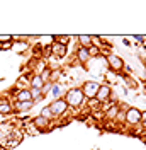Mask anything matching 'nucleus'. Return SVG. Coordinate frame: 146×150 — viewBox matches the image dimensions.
Here are the masks:
<instances>
[{"label":"nucleus","mask_w":146,"mask_h":150,"mask_svg":"<svg viewBox=\"0 0 146 150\" xmlns=\"http://www.w3.org/2000/svg\"><path fill=\"white\" fill-rule=\"evenodd\" d=\"M48 108H49V111H51V114H53V118H61L65 112L68 111V104L65 103L63 97H60V99H55V101L49 104Z\"/></svg>","instance_id":"2"},{"label":"nucleus","mask_w":146,"mask_h":150,"mask_svg":"<svg viewBox=\"0 0 146 150\" xmlns=\"http://www.w3.org/2000/svg\"><path fill=\"white\" fill-rule=\"evenodd\" d=\"M143 63H145V67H146V55H143Z\"/></svg>","instance_id":"29"},{"label":"nucleus","mask_w":146,"mask_h":150,"mask_svg":"<svg viewBox=\"0 0 146 150\" xmlns=\"http://www.w3.org/2000/svg\"><path fill=\"white\" fill-rule=\"evenodd\" d=\"M12 45H14V41H7V43H0V50H2V51H9V50H12Z\"/></svg>","instance_id":"23"},{"label":"nucleus","mask_w":146,"mask_h":150,"mask_svg":"<svg viewBox=\"0 0 146 150\" xmlns=\"http://www.w3.org/2000/svg\"><path fill=\"white\" fill-rule=\"evenodd\" d=\"M134 39H136V41H139V43H141V41H145V36H134Z\"/></svg>","instance_id":"26"},{"label":"nucleus","mask_w":146,"mask_h":150,"mask_svg":"<svg viewBox=\"0 0 146 150\" xmlns=\"http://www.w3.org/2000/svg\"><path fill=\"white\" fill-rule=\"evenodd\" d=\"M43 85H44V82H43V79L39 77V75H32V79L29 80V89H43Z\"/></svg>","instance_id":"12"},{"label":"nucleus","mask_w":146,"mask_h":150,"mask_svg":"<svg viewBox=\"0 0 146 150\" xmlns=\"http://www.w3.org/2000/svg\"><path fill=\"white\" fill-rule=\"evenodd\" d=\"M143 120H146V111H141V121Z\"/></svg>","instance_id":"28"},{"label":"nucleus","mask_w":146,"mask_h":150,"mask_svg":"<svg viewBox=\"0 0 146 150\" xmlns=\"http://www.w3.org/2000/svg\"><path fill=\"white\" fill-rule=\"evenodd\" d=\"M49 94L55 97V99H60L61 97V89H60V85L53 84V87H51V91H49Z\"/></svg>","instance_id":"19"},{"label":"nucleus","mask_w":146,"mask_h":150,"mask_svg":"<svg viewBox=\"0 0 146 150\" xmlns=\"http://www.w3.org/2000/svg\"><path fill=\"white\" fill-rule=\"evenodd\" d=\"M14 109H19V111H31L34 108V101H27V103H15L12 104Z\"/></svg>","instance_id":"14"},{"label":"nucleus","mask_w":146,"mask_h":150,"mask_svg":"<svg viewBox=\"0 0 146 150\" xmlns=\"http://www.w3.org/2000/svg\"><path fill=\"white\" fill-rule=\"evenodd\" d=\"M7 41H14V36H10V34H0V43H7Z\"/></svg>","instance_id":"25"},{"label":"nucleus","mask_w":146,"mask_h":150,"mask_svg":"<svg viewBox=\"0 0 146 150\" xmlns=\"http://www.w3.org/2000/svg\"><path fill=\"white\" fill-rule=\"evenodd\" d=\"M29 92H31V97H32L34 104H36L37 101H41V99H44V96L41 94V91H39V89H29Z\"/></svg>","instance_id":"18"},{"label":"nucleus","mask_w":146,"mask_h":150,"mask_svg":"<svg viewBox=\"0 0 146 150\" xmlns=\"http://www.w3.org/2000/svg\"><path fill=\"white\" fill-rule=\"evenodd\" d=\"M139 125H141V126H143V130H145V131H146V120H143V121L139 123Z\"/></svg>","instance_id":"27"},{"label":"nucleus","mask_w":146,"mask_h":150,"mask_svg":"<svg viewBox=\"0 0 146 150\" xmlns=\"http://www.w3.org/2000/svg\"><path fill=\"white\" fill-rule=\"evenodd\" d=\"M27 101H32L29 89H19L15 92V103H27Z\"/></svg>","instance_id":"7"},{"label":"nucleus","mask_w":146,"mask_h":150,"mask_svg":"<svg viewBox=\"0 0 146 150\" xmlns=\"http://www.w3.org/2000/svg\"><path fill=\"white\" fill-rule=\"evenodd\" d=\"M107 63H109V68L110 70H114V72H121V70H124V60L121 58V56L114 55V53H109L107 55Z\"/></svg>","instance_id":"5"},{"label":"nucleus","mask_w":146,"mask_h":150,"mask_svg":"<svg viewBox=\"0 0 146 150\" xmlns=\"http://www.w3.org/2000/svg\"><path fill=\"white\" fill-rule=\"evenodd\" d=\"M119 108L121 106H110V108H104V111H105V118L107 120H116V116H117V112H119Z\"/></svg>","instance_id":"13"},{"label":"nucleus","mask_w":146,"mask_h":150,"mask_svg":"<svg viewBox=\"0 0 146 150\" xmlns=\"http://www.w3.org/2000/svg\"><path fill=\"white\" fill-rule=\"evenodd\" d=\"M53 39H55L56 43H60V45L66 46V45L70 43V39H72V38H70V36H53Z\"/></svg>","instance_id":"20"},{"label":"nucleus","mask_w":146,"mask_h":150,"mask_svg":"<svg viewBox=\"0 0 146 150\" xmlns=\"http://www.w3.org/2000/svg\"><path fill=\"white\" fill-rule=\"evenodd\" d=\"M12 48H14L17 53H24V51H26V48H27V43H26V39H14Z\"/></svg>","instance_id":"16"},{"label":"nucleus","mask_w":146,"mask_h":150,"mask_svg":"<svg viewBox=\"0 0 146 150\" xmlns=\"http://www.w3.org/2000/svg\"><path fill=\"white\" fill-rule=\"evenodd\" d=\"M32 125L36 126L37 130H48V125H49V120H46V118H43V116L39 114V116H36V118L32 120Z\"/></svg>","instance_id":"10"},{"label":"nucleus","mask_w":146,"mask_h":150,"mask_svg":"<svg viewBox=\"0 0 146 150\" xmlns=\"http://www.w3.org/2000/svg\"><path fill=\"white\" fill-rule=\"evenodd\" d=\"M49 46H51V55L58 56V58H61V56L66 55V46H63V45H60V43L53 41Z\"/></svg>","instance_id":"8"},{"label":"nucleus","mask_w":146,"mask_h":150,"mask_svg":"<svg viewBox=\"0 0 146 150\" xmlns=\"http://www.w3.org/2000/svg\"><path fill=\"white\" fill-rule=\"evenodd\" d=\"M124 123L128 126H138L141 123V111L138 108H128L126 109V118H124Z\"/></svg>","instance_id":"4"},{"label":"nucleus","mask_w":146,"mask_h":150,"mask_svg":"<svg viewBox=\"0 0 146 150\" xmlns=\"http://www.w3.org/2000/svg\"><path fill=\"white\" fill-rule=\"evenodd\" d=\"M37 75H39V77L43 79V82H53V80H51V75H53V70H51L49 67H46L44 70H43L41 74H37Z\"/></svg>","instance_id":"17"},{"label":"nucleus","mask_w":146,"mask_h":150,"mask_svg":"<svg viewBox=\"0 0 146 150\" xmlns=\"http://www.w3.org/2000/svg\"><path fill=\"white\" fill-rule=\"evenodd\" d=\"M14 112V106L12 103H9L7 99H0V114L7 116V114H12Z\"/></svg>","instance_id":"9"},{"label":"nucleus","mask_w":146,"mask_h":150,"mask_svg":"<svg viewBox=\"0 0 146 150\" xmlns=\"http://www.w3.org/2000/svg\"><path fill=\"white\" fill-rule=\"evenodd\" d=\"M78 43L82 48H90L93 45V36H87V34H82L78 36Z\"/></svg>","instance_id":"15"},{"label":"nucleus","mask_w":146,"mask_h":150,"mask_svg":"<svg viewBox=\"0 0 146 150\" xmlns=\"http://www.w3.org/2000/svg\"><path fill=\"white\" fill-rule=\"evenodd\" d=\"M88 55H90V58H93V56H100V48L95 46V45H92V46L88 48Z\"/></svg>","instance_id":"21"},{"label":"nucleus","mask_w":146,"mask_h":150,"mask_svg":"<svg viewBox=\"0 0 146 150\" xmlns=\"http://www.w3.org/2000/svg\"><path fill=\"white\" fill-rule=\"evenodd\" d=\"M110 96H112V89H110L107 84H100L99 91H97V96H95V99L102 104V103H107V101L110 99Z\"/></svg>","instance_id":"6"},{"label":"nucleus","mask_w":146,"mask_h":150,"mask_svg":"<svg viewBox=\"0 0 146 150\" xmlns=\"http://www.w3.org/2000/svg\"><path fill=\"white\" fill-rule=\"evenodd\" d=\"M51 87H53V82H44V85H43V89H41V94H43V96H48V92H49V91H51Z\"/></svg>","instance_id":"22"},{"label":"nucleus","mask_w":146,"mask_h":150,"mask_svg":"<svg viewBox=\"0 0 146 150\" xmlns=\"http://www.w3.org/2000/svg\"><path fill=\"white\" fill-rule=\"evenodd\" d=\"M41 116H43V118H46V120H51V118H53V114H51V111H49V108H43Z\"/></svg>","instance_id":"24"},{"label":"nucleus","mask_w":146,"mask_h":150,"mask_svg":"<svg viewBox=\"0 0 146 150\" xmlns=\"http://www.w3.org/2000/svg\"><path fill=\"white\" fill-rule=\"evenodd\" d=\"M77 58H78V62L80 63H87L88 60H90V55H88V48H78L77 50Z\"/></svg>","instance_id":"11"},{"label":"nucleus","mask_w":146,"mask_h":150,"mask_svg":"<svg viewBox=\"0 0 146 150\" xmlns=\"http://www.w3.org/2000/svg\"><path fill=\"white\" fill-rule=\"evenodd\" d=\"M0 150H7V149H4V147H2V143H0Z\"/></svg>","instance_id":"30"},{"label":"nucleus","mask_w":146,"mask_h":150,"mask_svg":"<svg viewBox=\"0 0 146 150\" xmlns=\"http://www.w3.org/2000/svg\"><path fill=\"white\" fill-rule=\"evenodd\" d=\"M63 99H65V103L68 104V108H80V106L87 101L80 87H73V89H70L68 92L65 94Z\"/></svg>","instance_id":"1"},{"label":"nucleus","mask_w":146,"mask_h":150,"mask_svg":"<svg viewBox=\"0 0 146 150\" xmlns=\"http://www.w3.org/2000/svg\"><path fill=\"white\" fill-rule=\"evenodd\" d=\"M99 87H100V84H99V82H95V80H87V82H85V84H83L80 89H82V92H83V96H85V99L88 101V99H95Z\"/></svg>","instance_id":"3"}]
</instances>
